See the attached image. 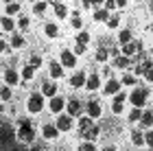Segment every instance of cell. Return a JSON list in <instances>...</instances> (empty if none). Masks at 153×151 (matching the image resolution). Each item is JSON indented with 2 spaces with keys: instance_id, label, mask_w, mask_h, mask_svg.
<instances>
[{
  "instance_id": "cell-1",
  "label": "cell",
  "mask_w": 153,
  "mask_h": 151,
  "mask_svg": "<svg viewBox=\"0 0 153 151\" xmlns=\"http://www.w3.org/2000/svg\"><path fill=\"white\" fill-rule=\"evenodd\" d=\"M18 138H20V140H24V142H33V138H35V132H33V127H31V123H29V121H22V123H20Z\"/></svg>"
},
{
  "instance_id": "cell-2",
  "label": "cell",
  "mask_w": 153,
  "mask_h": 151,
  "mask_svg": "<svg viewBox=\"0 0 153 151\" xmlns=\"http://www.w3.org/2000/svg\"><path fill=\"white\" fill-rule=\"evenodd\" d=\"M31 114H39L42 107H44V94H31L29 97V103H26Z\"/></svg>"
},
{
  "instance_id": "cell-3",
  "label": "cell",
  "mask_w": 153,
  "mask_h": 151,
  "mask_svg": "<svg viewBox=\"0 0 153 151\" xmlns=\"http://www.w3.org/2000/svg\"><path fill=\"white\" fill-rule=\"evenodd\" d=\"M13 129L9 123H4V125H0V147H4V145H11V140H13Z\"/></svg>"
},
{
  "instance_id": "cell-4",
  "label": "cell",
  "mask_w": 153,
  "mask_h": 151,
  "mask_svg": "<svg viewBox=\"0 0 153 151\" xmlns=\"http://www.w3.org/2000/svg\"><path fill=\"white\" fill-rule=\"evenodd\" d=\"M147 97H149V90H144V88H136L134 92H131V103H134L136 107H140V105H144V101H147Z\"/></svg>"
},
{
  "instance_id": "cell-5",
  "label": "cell",
  "mask_w": 153,
  "mask_h": 151,
  "mask_svg": "<svg viewBox=\"0 0 153 151\" xmlns=\"http://www.w3.org/2000/svg\"><path fill=\"white\" fill-rule=\"evenodd\" d=\"M57 129L59 132H70L72 129V116L68 114V116H59L57 118Z\"/></svg>"
},
{
  "instance_id": "cell-6",
  "label": "cell",
  "mask_w": 153,
  "mask_h": 151,
  "mask_svg": "<svg viewBox=\"0 0 153 151\" xmlns=\"http://www.w3.org/2000/svg\"><path fill=\"white\" fill-rule=\"evenodd\" d=\"M138 51H142V44L140 42H127V44H123V55H127V57L136 55Z\"/></svg>"
},
{
  "instance_id": "cell-7",
  "label": "cell",
  "mask_w": 153,
  "mask_h": 151,
  "mask_svg": "<svg viewBox=\"0 0 153 151\" xmlns=\"http://www.w3.org/2000/svg\"><path fill=\"white\" fill-rule=\"evenodd\" d=\"M76 64V55L70 53V51H64L61 53V66H66V68H72Z\"/></svg>"
},
{
  "instance_id": "cell-8",
  "label": "cell",
  "mask_w": 153,
  "mask_h": 151,
  "mask_svg": "<svg viewBox=\"0 0 153 151\" xmlns=\"http://www.w3.org/2000/svg\"><path fill=\"white\" fill-rule=\"evenodd\" d=\"M57 134H59L57 125H44V127H42V136H44L46 140H53V138H57Z\"/></svg>"
},
{
  "instance_id": "cell-9",
  "label": "cell",
  "mask_w": 153,
  "mask_h": 151,
  "mask_svg": "<svg viewBox=\"0 0 153 151\" xmlns=\"http://www.w3.org/2000/svg\"><path fill=\"white\" fill-rule=\"evenodd\" d=\"M120 81H118V79H109L107 81V83H105V94H116L118 90H120Z\"/></svg>"
},
{
  "instance_id": "cell-10",
  "label": "cell",
  "mask_w": 153,
  "mask_h": 151,
  "mask_svg": "<svg viewBox=\"0 0 153 151\" xmlns=\"http://www.w3.org/2000/svg\"><path fill=\"white\" fill-rule=\"evenodd\" d=\"M4 81H7V86H18L20 83V74L16 70H7L4 72Z\"/></svg>"
},
{
  "instance_id": "cell-11",
  "label": "cell",
  "mask_w": 153,
  "mask_h": 151,
  "mask_svg": "<svg viewBox=\"0 0 153 151\" xmlns=\"http://www.w3.org/2000/svg\"><path fill=\"white\" fill-rule=\"evenodd\" d=\"M42 94H44V97H55V94H57V86H55L53 81H46L44 88H42Z\"/></svg>"
},
{
  "instance_id": "cell-12",
  "label": "cell",
  "mask_w": 153,
  "mask_h": 151,
  "mask_svg": "<svg viewBox=\"0 0 153 151\" xmlns=\"http://www.w3.org/2000/svg\"><path fill=\"white\" fill-rule=\"evenodd\" d=\"M88 116H92V118H99V116H101V105L96 101L88 103Z\"/></svg>"
},
{
  "instance_id": "cell-13",
  "label": "cell",
  "mask_w": 153,
  "mask_h": 151,
  "mask_svg": "<svg viewBox=\"0 0 153 151\" xmlns=\"http://www.w3.org/2000/svg\"><path fill=\"white\" fill-rule=\"evenodd\" d=\"M70 86H72V88H83V86H85V74H83V72H76L74 77L70 79Z\"/></svg>"
},
{
  "instance_id": "cell-14",
  "label": "cell",
  "mask_w": 153,
  "mask_h": 151,
  "mask_svg": "<svg viewBox=\"0 0 153 151\" xmlns=\"http://www.w3.org/2000/svg\"><path fill=\"white\" fill-rule=\"evenodd\" d=\"M61 109H64V99L53 97V99H51V112H53V114H57V112H61Z\"/></svg>"
},
{
  "instance_id": "cell-15",
  "label": "cell",
  "mask_w": 153,
  "mask_h": 151,
  "mask_svg": "<svg viewBox=\"0 0 153 151\" xmlns=\"http://www.w3.org/2000/svg\"><path fill=\"white\" fill-rule=\"evenodd\" d=\"M85 86H88V90H99V86H101L99 74H90V79H85Z\"/></svg>"
},
{
  "instance_id": "cell-16",
  "label": "cell",
  "mask_w": 153,
  "mask_h": 151,
  "mask_svg": "<svg viewBox=\"0 0 153 151\" xmlns=\"http://www.w3.org/2000/svg\"><path fill=\"white\" fill-rule=\"evenodd\" d=\"M99 134H101V129L96 127V125H90V127L85 129V132H83V136H85L88 140H94V138H96V136H99Z\"/></svg>"
},
{
  "instance_id": "cell-17",
  "label": "cell",
  "mask_w": 153,
  "mask_h": 151,
  "mask_svg": "<svg viewBox=\"0 0 153 151\" xmlns=\"http://www.w3.org/2000/svg\"><path fill=\"white\" fill-rule=\"evenodd\" d=\"M129 64H131V61H129L127 55H120V57H116V59H114V66H116V68H120V70H125V68H127Z\"/></svg>"
},
{
  "instance_id": "cell-18",
  "label": "cell",
  "mask_w": 153,
  "mask_h": 151,
  "mask_svg": "<svg viewBox=\"0 0 153 151\" xmlns=\"http://www.w3.org/2000/svg\"><path fill=\"white\" fill-rule=\"evenodd\" d=\"M131 142H134V147H142L144 145V134L142 132H131Z\"/></svg>"
},
{
  "instance_id": "cell-19",
  "label": "cell",
  "mask_w": 153,
  "mask_h": 151,
  "mask_svg": "<svg viewBox=\"0 0 153 151\" xmlns=\"http://www.w3.org/2000/svg\"><path fill=\"white\" fill-rule=\"evenodd\" d=\"M142 74L147 81H153V64L151 61H147V64H142Z\"/></svg>"
},
{
  "instance_id": "cell-20",
  "label": "cell",
  "mask_w": 153,
  "mask_h": 151,
  "mask_svg": "<svg viewBox=\"0 0 153 151\" xmlns=\"http://www.w3.org/2000/svg\"><path fill=\"white\" fill-rule=\"evenodd\" d=\"M61 74H64V68H61V64H51V77H55V79H59Z\"/></svg>"
},
{
  "instance_id": "cell-21",
  "label": "cell",
  "mask_w": 153,
  "mask_h": 151,
  "mask_svg": "<svg viewBox=\"0 0 153 151\" xmlns=\"http://www.w3.org/2000/svg\"><path fill=\"white\" fill-rule=\"evenodd\" d=\"M79 109H81V105H79V101H76V99H72L70 103H68V114H70V116H76V114H79Z\"/></svg>"
},
{
  "instance_id": "cell-22",
  "label": "cell",
  "mask_w": 153,
  "mask_h": 151,
  "mask_svg": "<svg viewBox=\"0 0 153 151\" xmlns=\"http://www.w3.org/2000/svg\"><path fill=\"white\" fill-rule=\"evenodd\" d=\"M33 74H35V68H33L31 64L22 68V79H24V81H31V79H33Z\"/></svg>"
},
{
  "instance_id": "cell-23",
  "label": "cell",
  "mask_w": 153,
  "mask_h": 151,
  "mask_svg": "<svg viewBox=\"0 0 153 151\" xmlns=\"http://www.w3.org/2000/svg\"><path fill=\"white\" fill-rule=\"evenodd\" d=\"M140 121H142V127H151L153 125V112H144L142 116H140Z\"/></svg>"
},
{
  "instance_id": "cell-24",
  "label": "cell",
  "mask_w": 153,
  "mask_h": 151,
  "mask_svg": "<svg viewBox=\"0 0 153 151\" xmlns=\"http://www.w3.org/2000/svg\"><path fill=\"white\" fill-rule=\"evenodd\" d=\"M107 9H96L94 11V20H96V22H105V20H107Z\"/></svg>"
},
{
  "instance_id": "cell-25",
  "label": "cell",
  "mask_w": 153,
  "mask_h": 151,
  "mask_svg": "<svg viewBox=\"0 0 153 151\" xmlns=\"http://www.w3.org/2000/svg\"><path fill=\"white\" fill-rule=\"evenodd\" d=\"M24 44H26V42H24L22 35H13V37H11V46H13V48H22Z\"/></svg>"
},
{
  "instance_id": "cell-26",
  "label": "cell",
  "mask_w": 153,
  "mask_h": 151,
  "mask_svg": "<svg viewBox=\"0 0 153 151\" xmlns=\"http://www.w3.org/2000/svg\"><path fill=\"white\" fill-rule=\"evenodd\" d=\"M118 39H120V44L131 42V31H129V29H123V31H120V35H118Z\"/></svg>"
},
{
  "instance_id": "cell-27",
  "label": "cell",
  "mask_w": 153,
  "mask_h": 151,
  "mask_svg": "<svg viewBox=\"0 0 153 151\" xmlns=\"http://www.w3.org/2000/svg\"><path fill=\"white\" fill-rule=\"evenodd\" d=\"M90 125H92V116H83V118L79 121V129H81V132H85Z\"/></svg>"
},
{
  "instance_id": "cell-28",
  "label": "cell",
  "mask_w": 153,
  "mask_h": 151,
  "mask_svg": "<svg viewBox=\"0 0 153 151\" xmlns=\"http://www.w3.org/2000/svg\"><path fill=\"white\" fill-rule=\"evenodd\" d=\"M44 29H46V35H48V37H57V35H59V31H57V26H55L53 22H51V24H46V26H44Z\"/></svg>"
},
{
  "instance_id": "cell-29",
  "label": "cell",
  "mask_w": 153,
  "mask_h": 151,
  "mask_svg": "<svg viewBox=\"0 0 153 151\" xmlns=\"http://www.w3.org/2000/svg\"><path fill=\"white\" fill-rule=\"evenodd\" d=\"M16 13H20V4L18 2H9L7 4V16H16Z\"/></svg>"
},
{
  "instance_id": "cell-30",
  "label": "cell",
  "mask_w": 153,
  "mask_h": 151,
  "mask_svg": "<svg viewBox=\"0 0 153 151\" xmlns=\"http://www.w3.org/2000/svg\"><path fill=\"white\" fill-rule=\"evenodd\" d=\"M107 55H109V51L105 48V46H101V48L96 51V61H105V59H107Z\"/></svg>"
},
{
  "instance_id": "cell-31",
  "label": "cell",
  "mask_w": 153,
  "mask_h": 151,
  "mask_svg": "<svg viewBox=\"0 0 153 151\" xmlns=\"http://www.w3.org/2000/svg\"><path fill=\"white\" fill-rule=\"evenodd\" d=\"M55 13H57V18H66V13H68V9L61 2H57L55 4Z\"/></svg>"
},
{
  "instance_id": "cell-32",
  "label": "cell",
  "mask_w": 153,
  "mask_h": 151,
  "mask_svg": "<svg viewBox=\"0 0 153 151\" xmlns=\"http://www.w3.org/2000/svg\"><path fill=\"white\" fill-rule=\"evenodd\" d=\"M88 42H90V33L88 31H83V33L76 35V44H88Z\"/></svg>"
},
{
  "instance_id": "cell-33",
  "label": "cell",
  "mask_w": 153,
  "mask_h": 151,
  "mask_svg": "<svg viewBox=\"0 0 153 151\" xmlns=\"http://www.w3.org/2000/svg\"><path fill=\"white\" fill-rule=\"evenodd\" d=\"M140 116H142L140 107H136V109H131V114H129V121H131V123H136V121H140Z\"/></svg>"
},
{
  "instance_id": "cell-34",
  "label": "cell",
  "mask_w": 153,
  "mask_h": 151,
  "mask_svg": "<svg viewBox=\"0 0 153 151\" xmlns=\"http://www.w3.org/2000/svg\"><path fill=\"white\" fill-rule=\"evenodd\" d=\"M2 31H13V20L11 18H2Z\"/></svg>"
},
{
  "instance_id": "cell-35",
  "label": "cell",
  "mask_w": 153,
  "mask_h": 151,
  "mask_svg": "<svg viewBox=\"0 0 153 151\" xmlns=\"http://www.w3.org/2000/svg\"><path fill=\"white\" fill-rule=\"evenodd\" d=\"M120 83H125V86H134V83H136V77H134V74H125V77L120 79Z\"/></svg>"
},
{
  "instance_id": "cell-36",
  "label": "cell",
  "mask_w": 153,
  "mask_h": 151,
  "mask_svg": "<svg viewBox=\"0 0 153 151\" xmlns=\"http://www.w3.org/2000/svg\"><path fill=\"white\" fill-rule=\"evenodd\" d=\"M72 26H74V29H81V18H79V11H72Z\"/></svg>"
},
{
  "instance_id": "cell-37",
  "label": "cell",
  "mask_w": 153,
  "mask_h": 151,
  "mask_svg": "<svg viewBox=\"0 0 153 151\" xmlns=\"http://www.w3.org/2000/svg\"><path fill=\"white\" fill-rule=\"evenodd\" d=\"M118 24H120V18H118V16H112V18L107 20V26H109V29H116Z\"/></svg>"
},
{
  "instance_id": "cell-38",
  "label": "cell",
  "mask_w": 153,
  "mask_h": 151,
  "mask_svg": "<svg viewBox=\"0 0 153 151\" xmlns=\"http://www.w3.org/2000/svg\"><path fill=\"white\" fill-rule=\"evenodd\" d=\"M33 11H35V13H44V11H46V2H44V0H39V2H35V7H33Z\"/></svg>"
},
{
  "instance_id": "cell-39",
  "label": "cell",
  "mask_w": 153,
  "mask_h": 151,
  "mask_svg": "<svg viewBox=\"0 0 153 151\" xmlns=\"http://www.w3.org/2000/svg\"><path fill=\"white\" fill-rule=\"evenodd\" d=\"M81 151H94V142L92 140H85V142H81Z\"/></svg>"
},
{
  "instance_id": "cell-40",
  "label": "cell",
  "mask_w": 153,
  "mask_h": 151,
  "mask_svg": "<svg viewBox=\"0 0 153 151\" xmlns=\"http://www.w3.org/2000/svg\"><path fill=\"white\" fill-rule=\"evenodd\" d=\"M0 99H2V101L11 99V90H9V88H0Z\"/></svg>"
},
{
  "instance_id": "cell-41",
  "label": "cell",
  "mask_w": 153,
  "mask_h": 151,
  "mask_svg": "<svg viewBox=\"0 0 153 151\" xmlns=\"http://www.w3.org/2000/svg\"><path fill=\"white\" fill-rule=\"evenodd\" d=\"M144 145L153 149V132H147V134H144Z\"/></svg>"
},
{
  "instance_id": "cell-42",
  "label": "cell",
  "mask_w": 153,
  "mask_h": 151,
  "mask_svg": "<svg viewBox=\"0 0 153 151\" xmlns=\"http://www.w3.org/2000/svg\"><path fill=\"white\" fill-rule=\"evenodd\" d=\"M31 66L33 68H39L42 66V57H39V55H33V57H31Z\"/></svg>"
},
{
  "instance_id": "cell-43",
  "label": "cell",
  "mask_w": 153,
  "mask_h": 151,
  "mask_svg": "<svg viewBox=\"0 0 153 151\" xmlns=\"http://www.w3.org/2000/svg\"><path fill=\"white\" fill-rule=\"evenodd\" d=\"M112 109H114V114H123V103H120V101H114Z\"/></svg>"
},
{
  "instance_id": "cell-44",
  "label": "cell",
  "mask_w": 153,
  "mask_h": 151,
  "mask_svg": "<svg viewBox=\"0 0 153 151\" xmlns=\"http://www.w3.org/2000/svg\"><path fill=\"white\" fill-rule=\"evenodd\" d=\"M85 53V44H76L74 46V55H83Z\"/></svg>"
},
{
  "instance_id": "cell-45",
  "label": "cell",
  "mask_w": 153,
  "mask_h": 151,
  "mask_svg": "<svg viewBox=\"0 0 153 151\" xmlns=\"http://www.w3.org/2000/svg\"><path fill=\"white\" fill-rule=\"evenodd\" d=\"M105 9H107V11L116 9V0H105Z\"/></svg>"
},
{
  "instance_id": "cell-46",
  "label": "cell",
  "mask_w": 153,
  "mask_h": 151,
  "mask_svg": "<svg viewBox=\"0 0 153 151\" xmlns=\"http://www.w3.org/2000/svg\"><path fill=\"white\" fill-rule=\"evenodd\" d=\"M29 26V18H20V29H26Z\"/></svg>"
},
{
  "instance_id": "cell-47",
  "label": "cell",
  "mask_w": 153,
  "mask_h": 151,
  "mask_svg": "<svg viewBox=\"0 0 153 151\" xmlns=\"http://www.w3.org/2000/svg\"><path fill=\"white\" fill-rule=\"evenodd\" d=\"M125 99H129V97H125L123 92H116V99H114V101H120V103H125Z\"/></svg>"
},
{
  "instance_id": "cell-48",
  "label": "cell",
  "mask_w": 153,
  "mask_h": 151,
  "mask_svg": "<svg viewBox=\"0 0 153 151\" xmlns=\"http://www.w3.org/2000/svg\"><path fill=\"white\" fill-rule=\"evenodd\" d=\"M116 7H127V0H116Z\"/></svg>"
},
{
  "instance_id": "cell-49",
  "label": "cell",
  "mask_w": 153,
  "mask_h": 151,
  "mask_svg": "<svg viewBox=\"0 0 153 151\" xmlns=\"http://www.w3.org/2000/svg\"><path fill=\"white\" fill-rule=\"evenodd\" d=\"M90 2H92L94 7H99V4H103V2H105V0H90Z\"/></svg>"
},
{
  "instance_id": "cell-50",
  "label": "cell",
  "mask_w": 153,
  "mask_h": 151,
  "mask_svg": "<svg viewBox=\"0 0 153 151\" xmlns=\"http://www.w3.org/2000/svg\"><path fill=\"white\" fill-rule=\"evenodd\" d=\"M90 4H92L90 0H83V7H85V9H90Z\"/></svg>"
},
{
  "instance_id": "cell-51",
  "label": "cell",
  "mask_w": 153,
  "mask_h": 151,
  "mask_svg": "<svg viewBox=\"0 0 153 151\" xmlns=\"http://www.w3.org/2000/svg\"><path fill=\"white\" fill-rule=\"evenodd\" d=\"M4 46H7V44L2 42V39H0V53H2V51H4Z\"/></svg>"
},
{
  "instance_id": "cell-52",
  "label": "cell",
  "mask_w": 153,
  "mask_h": 151,
  "mask_svg": "<svg viewBox=\"0 0 153 151\" xmlns=\"http://www.w3.org/2000/svg\"><path fill=\"white\" fill-rule=\"evenodd\" d=\"M0 2H7V4H9V2H13V0H0Z\"/></svg>"
},
{
  "instance_id": "cell-53",
  "label": "cell",
  "mask_w": 153,
  "mask_h": 151,
  "mask_svg": "<svg viewBox=\"0 0 153 151\" xmlns=\"http://www.w3.org/2000/svg\"><path fill=\"white\" fill-rule=\"evenodd\" d=\"M151 31H153V24H151Z\"/></svg>"
}]
</instances>
